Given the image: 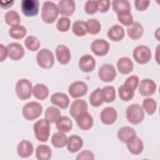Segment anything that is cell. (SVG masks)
Here are the masks:
<instances>
[{"instance_id": "1", "label": "cell", "mask_w": 160, "mask_h": 160, "mask_svg": "<svg viewBox=\"0 0 160 160\" xmlns=\"http://www.w3.org/2000/svg\"><path fill=\"white\" fill-rule=\"evenodd\" d=\"M58 9L56 4L50 1L43 2L41 9V18L47 24H52L58 17Z\"/></svg>"}, {"instance_id": "2", "label": "cell", "mask_w": 160, "mask_h": 160, "mask_svg": "<svg viewBox=\"0 0 160 160\" xmlns=\"http://www.w3.org/2000/svg\"><path fill=\"white\" fill-rule=\"evenodd\" d=\"M50 129V123L46 119H41L37 121L33 126L34 136L41 142H46L48 140Z\"/></svg>"}, {"instance_id": "3", "label": "cell", "mask_w": 160, "mask_h": 160, "mask_svg": "<svg viewBox=\"0 0 160 160\" xmlns=\"http://www.w3.org/2000/svg\"><path fill=\"white\" fill-rule=\"evenodd\" d=\"M144 111L139 104H131L126 109V118L131 124H138L144 119Z\"/></svg>"}, {"instance_id": "4", "label": "cell", "mask_w": 160, "mask_h": 160, "mask_svg": "<svg viewBox=\"0 0 160 160\" xmlns=\"http://www.w3.org/2000/svg\"><path fill=\"white\" fill-rule=\"evenodd\" d=\"M42 112L41 104L38 102L31 101L26 103L22 108L23 117L29 121H33L40 116Z\"/></svg>"}, {"instance_id": "5", "label": "cell", "mask_w": 160, "mask_h": 160, "mask_svg": "<svg viewBox=\"0 0 160 160\" xmlns=\"http://www.w3.org/2000/svg\"><path fill=\"white\" fill-rule=\"evenodd\" d=\"M32 88L31 81L27 79H21L16 83L15 88L16 94L21 100H26L31 97Z\"/></svg>"}, {"instance_id": "6", "label": "cell", "mask_w": 160, "mask_h": 160, "mask_svg": "<svg viewBox=\"0 0 160 160\" xmlns=\"http://www.w3.org/2000/svg\"><path fill=\"white\" fill-rule=\"evenodd\" d=\"M36 61L41 68L49 69L52 68L54 64V56L52 51L48 49L43 48L37 53Z\"/></svg>"}, {"instance_id": "7", "label": "cell", "mask_w": 160, "mask_h": 160, "mask_svg": "<svg viewBox=\"0 0 160 160\" xmlns=\"http://www.w3.org/2000/svg\"><path fill=\"white\" fill-rule=\"evenodd\" d=\"M132 56L138 63L141 64H146L151 59V51L146 46L139 45L134 49Z\"/></svg>"}, {"instance_id": "8", "label": "cell", "mask_w": 160, "mask_h": 160, "mask_svg": "<svg viewBox=\"0 0 160 160\" xmlns=\"http://www.w3.org/2000/svg\"><path fill=\"white\" fill-rule=\"evenodd\" d=\"M117 72L115 67L109 63L102 64L98 70V77L104 82H112L116 77Z\"/></svg>"}, {"instance_id": "9", "label": "cell", "mask_w": 160, "mask_h": 160, "mask_svg": "<svg viewBox=\"0 0 160 160\" xmlns=\"http://www.w3.org/2000/svg\"><path fill=\"white\" fill-rule=\"evenodd\" d=\"M139 92L144 97H149L153 95L156 91V83L152 79L146 78L141 81L139 84Z\"/></svg>"}, {"instance_id": "10", "label": "cell", "mask_w": 160, "mask_h": 160, "mask_svg": "<svg viewBox=\"0 0 160 160\" xmlns=\"http://www.w3.org/2000/svg\"><path fill=\"white\" fill-rule=\"evenodd\" d=\"M39 2L38 0H22L21 1V10L27 17L36 16L39 13Z\"/></svg>"}, {"instance_id": "11", "label": "cell", "mask_w": 160, "mask_h": 160, "mask_svg": "<svg viewBox=\"0 0 160 160\" xmlns=\"http://www.w3.org/2000/svg\"><path fill=\"white\" fill-rule=\"evenodd\" d=\"M88 87L87 84L81 81L73 82L68 88L69 95L73 98H78L84 96L87 94Z\"/></svg>"}, {"instance_id": "12", "label": "cell", "mask_w": 160, "mask_h": 160, "mask_svg": "<svg viewBox=\"0 0 160 160\" xmlns=\"http://www.w3.org/2000/svg\"><path fill=\"white\" fill-rule=\"evenodd\" d=\"M110 46L109 42L103 39H97L93 41L91 44L92 52L96 56H104L109 51Z\"/></svg>"}, {"instance_id": "13", "label": "cell", "mask_w": 160, "mask_h": 160, "mask_svg": "<svg viewBox=\"0 0 160 160\" xmlns=\"http://www.w3.org/2000/svg\"><path fill=\"white\" fill-rule=\"evenodd\" d=\"M8 57L13 61L21 59L25 54L24 49L22 45L18 42H12L6 46Z\"/></svg>"}, {"instance_id": "14", "label": "cell", "mask_w": 160, "mask_h": 160, "mask_svg": "<svg viewBox=\"0 0 160 160\" xmlns=\"http://www.w3.org/2000/svg\"><path fill=\"white\" fill-rule=\"evenodd\" d=\"M96 60L92 56L87 54L82 55L79 60L78 65L79 69L84 72H90L96 67Z\"/></svg>"}, {"instance_id": "15", "label": "cell", "mask_w": 160, "mask_h": 160, "mask_svg": "<svg viewBox=\"0 0 160 160\" xmlns=\"http://www.w3.org/2000/svg\"><path fill=\"white\" fill-rule=\"evenodd\" d=\"M88 106L86 101L82 99L74 100L70 106L69 113L71 116L76 119L79 115L88 111Z\"/></svg>"}, {"instance_id": "16", "label": "cell", "mask_w": 160, "mask_h": 160, "mask_svg": "<svg viewBox=\"0 0 160 160\" xmlns=\"http://www.w3.org/2000/svg\"><path fill=\"white\" fill-rule=\"evenodd\" d=\"M59 13L63 17L71 16L75 11L76 4L72 0H61L57 5Z\"/></svg>"}, {"instance_id": "17", "label": "cell", "mask_w": 160, "mask_h": 160, "mask_svg": "<svg viewBox=\"0 0 160 160\" xmlns=\"http://www.w3.org/2000/svg\"><path fill=\"white\" fill-rule=\"evenodd\" d=\"M118 118V112L112 107L104 108L100 113V119L102 122L106 125L114 124Z\"/></svg>"}, {"instance_id": "18", "label": "cell", "mask_w": 160, "mask_h": 160, "mask_svg": "<svg viewBox=\"0 0 160 160\" xmlns=\"http://www.w3.org/2000/svg\"><path fill=\"white\" fill-rule=\"evenodd\" d=\"M56 57L59 63L62 65H66L71 61V51L66 46L60 44L58 46L56 49Z\"/></svg>"}, {"instance_id": "19", "label": "cell", "mask_w": 160, "mask_h": 160, "mask_svg": "<svg viewBox=\"0 0 160 160\" xmlns=\"http://www.w3.org/2000/svg\"><path fill=\"white\" fill-rule=\"evenodd\" d=\"M126 143L129 151L134 155H139L143 151V142L136 135L131 138Z\"/></svg>"}, {"instance_id": "20", "label": "cell", "mask_w": 160, "mask_h": 160, "mask_svg": "<svg viewBox=\"0 0 160 160\" xmlns=\"http://www.w3.org/2000/svg\"><path fill=\"white\" fill-rule=\"evenodd\" d=\"M78 126L82 130L87 131L90 129L94 124V120L92 116L88 111L79 115L76 119Z\"/></svg>"}, {"instance_id": "21", "label": "cell", "mask_w": 160, "mask_h": 160, "mask_svg": "<svg viewBox=\"0 0 160 160\" xmlns=\"http://www.w3.org/2000/svg\"><path fill=\"white\" fill-rule=\"evenodd\" d=\"M50 100L52 104L64 109L68 108L70 103V99L68 96L65 93L60 92L52 94Z\"/></svg>"}, {"instance_id": "22", "label": "cell", "mask_w": 160, "mask_h": 160, "mask_svg": "<svg viewBox=\"0 0 160 160\" xmlns=\"http://www.w3.org/2000/svg\"><path fill=\"white\" fill-rule=\"evenodd\" d=\"M33 152V145L28 140H22L17 146V153L19 156L22 158H26L31 156Z\"/></svg>"}, {"instance_id": "23", "label": "cell", "mask_w": 160, "mask_h": 160, "mask_svg": "<svg viewBox=\"0 0 160 160\" xmlns=\"http://www.w3.org/2000/svg\"><path fill=\"white\" fill-rule=\"evenodd\" d=\"M124 35L125 31L124 28L119 24H115L111 26L107 32L108 38L114 42L121 41L124 38Z\"/></svg>"}, {"instance_id": "24", "label": "cell", "mask_w": 160, "mask_h": 160, "mask_svg": "<svg viewBox=\"0 0 160 160\" xmlns=\"http://www.w3.org/2000/svg\"><path fill=\"white\" fill-rule=\"evenodd\" d=\"M117 68L120 73L128 74L133 70L134 64L129 58L122 57L117 62Z\"/></svg>"}, {"instance_id": "25", "label": "cell", "mask_w": 160, "mask_h": 160, "mask_svg": "<svg viewBox=\"0 0 160 160\" xmlns=\"http://www.w3.org/2000/svg\"><path fill=\"white\" fill-rule=\"evenodd\" d=\"M144 29L142 24L138 21L133 22L127 28V34L129 38L133 40H137L141 38Z\"/></svg>"}, {"instance_id": "26", "label": "cell", "mask_w": 160, "mask_h": 160, "mask_svg": "<svg viewBox=\"0 0 160 160\" xmlns=\"http://www.w3.org/2000/svg\"><path fill=\"white\" fill-rule=\"evenodd\" d=\"M66 146L67 149L69 152L75 153L82 148V139L78 135H71L68 138Z\"/></svg>"}, {"instance_id": "27", "label": "cell", "mask_w": 160, "mask_h": 160, "mask_svg": "<svg viewBox=\"0 0 160 160\" xmlns=\"http://www.w3.org/2000/svg\"><path fill=\"white\" fill-rule=\"evenodd\" d=\"M49 89L44 84L38 83L32 88V94L35 98L39 100H44L48 97Z\"/></svg>"}, {"instance_id": "28", "label": "cell", "mask_w": 160, "mask_h": 160, "mask_svg": "<svg viewBox=\"0 0 160 160\" xmlns=\"http://www.w3.org/2000/svg\"><path fill=\"white\" fill-rule=\"evenodd\" d=\"M56 128L59 132H68L72 128V122L68 116H61L56 122Z\"/></svg>"}, {"instance_id": "29", "label": "cell", "mask_w": 160, "mask_h": 160, "mask_svg": "<svg viewBox=\"0 0 160 160\" xmlns=\"http://www.w3.org/2000/svg\"><path fill=\"white\" fill-rule=\"evenodd\" d=\"M134 129L130 126H124L120 128L117 133L118 138L122 142L126 143L131 138L136 136Z\"/></svg>"}, {"instance_id": "30", "label": "cell", "mask_w": 160, "mask_h": 160, "mask_svg": "<svg viewBox=\"0 0 160 160\" xmlns=\"http://www.w3.org/2000/svg\"><path fill=\"white\" fill-rule=\"evenodd\" d=\"M51 156L52 151L48 145L40 144L36 147V157L38 160H48Z\"/></svg>"}, {"instance_id": "31", "label": "cell", "mask_w": 160, "mask_h": 160, "mask_svg": "<svg viewBox=\"0 0 160 160\" xmlns=\"http://www.w3.org/2000/svg\"><path fill=\"white\" fill-rule=\"evenodd\" d=\"M61 111L58 108L52 106L48 107L44 112V118L50 124L56 123L61 116Z\"/></svg>"}, {"instance_id": "32", "label": "cell", "mask_w": 160, "mask_h": 160, "mask_svg": "<svg viewBox=\"0 0 160 160\" xmlns=\"http://www.w3.org/2000/svg\"><path fill=\"white\" fill-rule=\"evenodd\" d=\"M68 139V137L64 132L59 131L52 136L51 143L56 148H62L67 144Z\"/></svg>"}, {"instance_id": "33", "label": "cell", "mask_w": 160, "mask_h": 160, "mask_svg": "<svg viewBox=\"0 0 160 160\" xmlns=\"http://www.w3.org/2000/svg\"><path fill=\"white\" fill-rule=\"evenodd\" d=\"M135 91L129 86L123 84L118 88V95L119 98L124 101H129L134 96Z\"/></svg>"}, {"instance_id": "34", "label": "cell", "mask_w": 160, "mask_h": 160, "mask_svg": "<svg viewBox=\"0 0 160 160\" xmlns=\"http://www.w3.org/2000/svg\"><path fill=\"white\" fill-rule=\"evenodd\" d=\"M4 19L6 24L11 27H14L19 25L21 22V18L18 13L14 10L8 11L4 16Z\"/></svg>"}, {"instance_id": "35", "label": "cell", "mask_w": 160, "mask_h": 160, "mask_svg": "<svg viewBox=\"0 0 160 160\" xmlns=\"http://www.w3.org/2000/svg\"><path fill=\"white\" fill-rule=\"evenodd\" d=\"M101 94L104 102L106 103L113 102L116 98L115 89L112 86H106L101 89Z\"/></svg>"}, {"instance_id": "36", "label": "cell", "mask_w": 160, "mask_h": 160, "mask_svg": "<svg viewBox=\"0 0 160 160\" xmlns=\"http://www.w3.org/2000/svg\"><path fill=\"white\" fill-rule=\"evenodd\" d=\"M86 27L87 32L91 35L98 34L101 29V25L100 22L95 18H91L88 19L86 22Z\"/></svg>"}, {"instance_id": "37", "label": "cell", "mask_w": 160, "mask_h": 160, "mask_svg": "<svg viewBox=\"0 0 160 160\" xmlns=\"http://www.w3.org/2000/svg\"><path fill=\"white\" fill-rule=\"evenodd\" d=\"M89 101L90 104L93 107L96 108L101 106L104 102L101 94V89L98 88L94 90L89 96Z\"/></svg>"}, {"instance_id": "38", "label": "cell", "mask_w": 160, "mask_h": 160, "mask_svg": "<svg viewBox=\"0 0 160 160\" xmlns=\"http://www.w3.org/2000/svg\"><path fill=\"white\" fill-rule=\"evenodd\" d=\"M72 31L73 34L76 36L82 37L85 36L87 33L86 22L82 20L74 21L72 26Z\"/></svg>"}, {"instance_id": "39", "label": "cell", "mask_w": 160, "mask_h": 160, "mask_svg": "<svg viewBox=\"0 0 160 160\" xmlns=\"http://www.w3.org/2000/svg\"><path fill=\"white\" fill-rule=\"evenodd\" d=\"M27 33L26 28L21 25L12 27L9 30V36L15 39H21L25 37Z\"/></svg>"}, {"instance_id": "40", "label": "cell", "mask_w": 160, "mask_h": 160, "mask_svg": "<svg viewBox=\"0 0 160 160\" xmlns=\"http://www.w3.org/2000/svg\"><path fill=\"white\" fill-rule=\"evenodd\" d=\"M112 9L117 14L124 11H130L131 6L127 0H114L112 2Z\"/></svg>"}, {"instance_id": "41", "label": "cell", "mask_w": 160, "mask_h": 160, "mask_svg": "<svg viewBox=\"0 0 160 160\" xmlns=\"http://www.w3.org/2000/svg\"><path fill=\"white\" fill-rule=\"evenodd\" d=\"M142 108L149 115L153 114L157 109L156 101L151 98H148L143 100Z\"/></svg>"}, {"instance_id": "42", "label": "cell", "mask_w": 160, "mask_h": 160, "mask_svg": "<svg viewBox=\"0 0 160 160\" xmlns=\"http://www.w3.org/2000/svg\"><path fill=\"white\" fill-rule=\"evenodd\" d=\"M26 48L31 51H36L39 49L41 46L39 39L34 36H28L24 41Z\"/></svg>"}, {"instance_id": "43", "label": "cell", "mask_w": 160, "mask_h": 160, "mask_svg": "<svg viewBox=\"0 0 160 160\" xmlns=\"http://www.w3.org/2000/svg\"><path fill=\"white\" fill-rule=\"evenodd\" d=\"M117 14L118 21L122 24L129 26L133 22V16L130 11H121Z\"/></svg>"}, {"instance_id": "44", "label": "cell", "mask_w": 160, "mask_h": 160, "mask_svg": "<svg viewBox=\"0 0 160 160\" xmlns=\"http://www.w3.org/2000/svg\"><path fill=\"white\" fill-rule=\"evenodd\" d=\"M71 26V21L68 17L60 18L56 23L57 29L62 32H65L69 31Z\"/></svg>"}, {"instance_id": "45", "label": "cell", "mask_w": 160, "mask_h": 160, "mask_svg": "<svg viewBox=\"0 0 160 160\" xmlns=\"http://www.w3.org/2000/svg\"><path fill=\"white\" fill-rule=\"evenodd\" d=\"M84 11L88 14H94L98 11L97 1H87L84 4Z\"/></svg>"}, {"instance_id": "46", "label": "cell", "mask_w": 160, "mask_h": 160, "mask_svg": "<svg viewBox=\"0 0 160 160\" xmlns=\"http://www.w3.org/2000/svg\"><path fill=\"white\" fill-rule=\"evenodd\" d=\"M139 83V79L138 76L136 75H131L126 78V79L124 81V84L129 86L134 91L138 88Z\"/></svg>"}, {"instance_id": "47", "label": "cell", "mask_w": 160, "mask_h": 160, "mask_svg": "<svg viewBox=\"0 0 160 160\" xmlns=\"http://www.w3.org/2000/svg\"><path fill=\"white\" fill-rule=\"evenodd\" d=\"M76 160H94V155L93 152L89 150H83L81 151L76 158Z\"/></svg>"}, {"instance_id": "48", "label": "cell", "mask_w": 160, "mask_h": 160, "mask_svg": "<svg viewBox=\"0 0 160 160\" xmlns=\"http://www.w3.org/2000/svg\"><path fill=\"white\" fill-rule=\"evenodd\" d=\"M134 6L138 11H143L146 10L150 4L149 1H145V0H136L134 2Z\"/></svg>"}, {"instance_id": "49", "label": "cell", "mask_w": 160, "mask_h": 160, "mask_svg": "<svg viewBox=\"0 0 160 160\" xmlns=\"http://www.w3.org/2000/svg\"><path fill=\"white\" fill-rule=\"evenodd\" d=\"M98 1V11L100 12H107L110 8V1L109 0H101Z\"/></svg>"}, {"instance_id": "50", "label": "cell", "mask_w": 160, "mask_h": 160, "mask_svg": "<svg viewBox=\"0 0 160 160\" xmlns=\"http://www.w3.org/2000/svg\"><path fill=\"white\" fill-rule=\"evenodd\" d=\"M0 61L2 62L3 61H4L7 56H8V50H7V48L4 46L2 44H0Z\"/></svg>"}, {"instance_id": "51", "label": "cell", "mask_w": 160, "mask_h": 160, "mask_svg": "<svg viewBox=\"0 0 160 160\" xmlns=\"http://www.w3.org/2000/svg\"><path fill=\"white\" fill-rule=\"evenodd\" d=\"M14 1H0V6L1 8L3 9H7L9 8L10 7H11L13 4H14Z\"/></svg>"}]
</instances>
